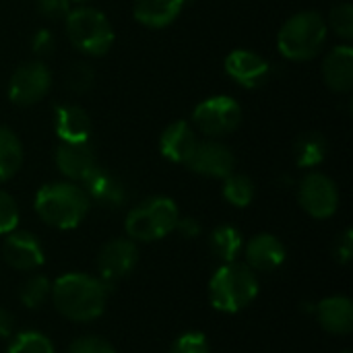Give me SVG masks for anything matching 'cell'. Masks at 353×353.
<instances>
[{"instance_id": "1", "label": "cell", "mask_w": 353, "mask_h": 353, "mask_svg": "<svg viewBox=\"0 0 353 353\" xmlns=\"http://www.w3.org/2000/svg\"><path fill=\"white\" fill-rule=\"evenodd\" d=\"M108 290L110 285L97 277L85 273H66L52 283L50 298L56 310L68 321L89 323L103 314Z\"/></svg>"}, {"instance_id": "2", "label": "cell", "mask_w": 353, "mask_h": 353, "mask_svg": "<svg viewBox=\"0 0 353 353\" xmlns=\"http://www.w3.org/2000/svg\"><path fill=\"white\" fill-rule=\"evenodd\" d=\"M89 196L77 182H50L35 194L33 207L39 219L56 230H74L89 213Z\"/></svg>"}, {"instance_id": "3", "label": "cell", "mask_w": 353, "mask_h": 353, "mask_svg": "<svg viewBox=\"0 0 353 353\" xmlns=\"http://www.w3.org/2000/svg\"><path fill=\"white\" fill-rule=\"evenodd\" d=\"M327 21L316 10H302L290 17L277 33V50L292 62H306L319 56L327 41Z\"/></svg>"}, {"instance_id": "4", "label": "cell", "mask_w": 353, "mask_h": 353, "mask_svg": "<svg viewBox=\"0 0 353 353\" xmlns=\"http://www.w3.org/2000/svg\"><path fill=\"white\" fill-rule=\"evenodd\" d=\"M259 296V279L248 265L238 261L221 265L209 281L211 306L225 314L248 308Z\"/></svg>"}, {"instance_id": "5", "label": "cell", "mask_w": 353, "mask_h": 353, "mask_svg": "<svg viewBox=\"0 0 353 353\" xmlns=\"http://www.w3.org/2000/svg\"><path fill=\"white\" fill-rule=\"evenodd\" d=\"M64 29L70 43L87 56H103L116 41L114 27L105 12L87 4L70 8L64 17Z\"/></svg>"}, {"instance_id": "6", "label": "cell", "mask_w": 353, "mask_h": 353, "mask_svg": "<svg viewBox=\"0 0 353 353\" xmlns=\"http://www.w3.org/2000/svg\"><path fill=\"white\" fill-rule=\"evenodd\" d=\"M178 205L168 196H151L126 215V234L132 242H155L176 230Z\"/></svg>"}, {"instance_id": "7", "label": "cell", "mask_w": 353, "mask_h": 353, "mask_svg": "<svg viewBox=\"0 0 353 353\" xmlns=\"http://www.w3.org/2000/svg\"><path fill=\"white\" fill-rule=\"evenodd\" d=\"M242 122V108L230 95H213L201 101L192 112V128L207 139H221L232 134Z\"/></svg>"}, {"instance_id": "8", "label": "cell", "mask_w": 353, "mask_h": 353, "mask_svg": "<svg viewBox=\"0 0 353 353\" xmlns=\"http://www.w3.org/2000/svg\"><path fill=\"white\" fill-rule=\"evenodd\" d=\"M52 87V72L41 60L25 62L8 79V99L14 105L29 108L39 103Z\"/></svg>"}, {"instance_id": "9", "label": "cell", "mask_w": 353, "mask_h": 353, "mask_svg": "<svg viewBox=\"0 0 353 353\" xmlns=\"http://www.w3.org/2000/svg\"><path fill=\"white\" fill-rule=\"evenodd\" d=\"M298 201L310 217L329 219L337 213L339 190L327 174L310 172L302 178L298 186Z\"/></svg>"}, {"instance_id": "10", "label": "cell", "mask_w": 353, "mask_h": 353, "mask_svg": "<svg viewBox=\"0 0 353 353\" xmlns=\"http://www.w3.org/2000/svg\"><path fill=\"white\" fill-rule=\"evenodd\" d=\"M139 263V248L137 242L130 238H114L108 244L101 246L97 256V269L99 279L105 285H112L120 279H124Z\"/></svg>"}, {"instance_id": "11", "label": "cell", "mask_w": 353, "mask_h": 353, "mask_svg": "<svg viewBox=\"0 0 353 353\" xmlns=\"http://www.w3.org/2000/svg\"><path fill=\"white\" fill-rule=\"evenodd\" d=\"M186 165L199 176L223 180L225 176H230L234 172L236 157H234L232 149L228 145H223L221 141L207 139V141H199V145H196L192 157L186 161Z\"/></svg>"}, {"instance_id": "12", "label": "cell", "mask_w": 353, "mask_h": 353, "mask_svg": "<svg viewBox=\"0 0 353 353\" xmlns=\"http://www.w3.org/2000/svg\"><path fill=\"white\" fill-rule=\"evenodd\" d=\"M225 74L244 89L263 87L271 77V62L252 50H234L225 58Z\"/></svg>"}, {"instance_id": "13", "label": "cell", "mask_w": 353, "mask_h": 353, "mask_svg": "<svg viewBox=\"0 0 353 353\" xmlns=\"http://www.w3.org/2000/svg\"><path fill=\"white\" fill-rule=\"evenodd\" d=\"M2 254L6 265L17 271H35L46 263V252L39 238L25 230H12L6 234Z\"/></svg>"}, {"instance_id": "14", "label": "cell", "mask_w": 353, "mask_h": 353, "mask_svg": "<svg viewBox=\"0 0 353 353\" xmlns=\"http://www.w3.org/2000/svg\"><path fill=\"white\" fill-rule=\"evenodd\" d=\"M54 161L60 170V174L70 180L81 184L95 168H97V157L89 141L85 143H58Z\"/></svg>"}, {"instance_id": "15", "label": "cell", "mask_w": 353, "mask_h": 353, "mask_svg": "<svg viewBox=\"0 0 353 353\" xmlns=\"http://www.w3.org/2000/svg\"><path fill=\"white\" fill-rule=\"evenodd\" d=\"M199 145L196 130L186 120H176L168 124L159 137V151L172 163H186Z\"/></svg>"}, {"instance_id": "16", "label": "cell", "mask_w": 353, "mask_h": 353, "mask_svg": "<svg viewBox=\"0 0 353 353\" xmlns=\"http://www.w3.org/2000/svg\"><path fill=\"white\" fill-rule=\"evenodd\" d=\"M83 190L87 192L89 201L101 205V207H108V209H116V207H122L126 203V186L124 182L108 172V170H101L99 165L81 182Z\"/></svg>"}, {"instance_id": "17", "label": "cell", "mask_w": 353, "mask_h": 353, "mask_svg": "<svg viewBox=\"0 0 353 353\" xmlns=\"http://www.w3.org/2000/svg\"><path fill=\"white\" fill-rule=\"evenodd\" d=\"M288 259L283 242L273 234H259L246 244V265L259 273H271L279 269Z\"/></svg>"}, {"instance_id": "18", "label": "cell", "mask_w": 353, "mask_h": 353, "mask_svg": "<svg viewBox=\"0 0 353 353\" xmlns=\"http://www.w3.org/2000/svg\"><path fill=\"white\" fill-rule=\"evenodd\" d=\"M54 130L60 143H85L91 137V118L77 103H60L54 110Z\"/></svg>"}, {"instance_id": "19", "label": "cell", "mask_w": 353, "mask_h": 353, "mask_svg": "<svg viewBox=\"0 0 353 353\" xmlns=\"http://www.w3.org/2000/svg\"><path fill=\"white\" fill-rule=\"evenodd\" d=\"M323 79L335 93H347L353 87V48L350 43L333 48L323 60Z\"/></svg>"}, {"instance_id": "20", "label": "cell", "mask_w": 353, "mask_h": 353, "mask_svg": "<svg viewBox=\"0 0 353 353\" xmlns=\"http://www.w3.org/2000/svg\"><path fill=\"white\" fill-rule=\"evenodd\" d=\"M319 325L333 335H347L353 329V304L345 296H331L321 300L314 310Z\"/></svg>"}, {"instance_id": "21", "label": "cell", "mask_w": 353, "mask_h": 353, "mask_svg": "<svg viewBox=\"0 0 353 353\" xmlns=\"http://www.w3.org/2000/svg\"><path fill=\"white\" fill-rule=\"evenodd\" d=\"M184 8V0H134V19L149 29H163L172 25Z\"/></svg>"}, {"instance_id": "22", "label": "cell", "mask_w": 353, "mask_h": 353, "mask_svg": "<svg viewBox=\"0 0 353 353\" xmlns=\"http://www.w3.org/2000/svg\"><path fill=\"white\" fill-rule=\"evenodd\" d=\"M327 139L321 132H304L296 139L294 143V157L296 163L304 170H312L316 165H321L327 157Z\"/></svg>"}, {"instance_id": "23", "label": "cell", "mask_w": 353, "mask_h": 353, "mask_svg": "<svg viewBox=\"0 0 353 353\" xmlns=\"http://www.w3.org/2000/svg\"><path fill=\"white\" fill-rule=\"evenodd\" d=\"M242 234L234 228V225H217L211 232L209 238V248L213 252V256L225 265V263H234L238 261L240 252H242Z\"/></svg>"}, {"instance_id": "24", "label": "cell", "mask_w": 353, "mask_h": 353, "mask_svg": "<svg viewBox=\"0 0 353 353\" xmlns=\"http://www.w3.org/2000/svg\"><path fill=\"white\" fill-rule=\"evenodd\" d=\"M23 145L19 137L0 124V184L10 180L23 165Z\"/></svg>"}, {"instance_id": "25", "label": "cell", "mask_w": 353, "mask_h": 353, "mask_svg": "<svg viewBox=\"0 0 353 353\" xmlns=\"http://www.w3.org/2000/svg\"><path fill=\"white\" fill-rule=\"evenodd\" d=\"M223 199L238 207V209H244L252 203L254 199V184L252 180L246 176V174H236L232 172L230 176L223 178Z\"/></svg>"}, {"instance_id": "26", "label": "cell", "mask_w": 353, "mask_h": 353, "mask_svg": "<svg viewBox=\"0 0 353 353\" xmlns=\"http://www.w3.org/2000/svg\"><path fill=\"white\" fill-rule=\"evenodd\" d=\"M50 292H52V283L48 281V277L43 275H33L29 277L23 285H21V292H19V300L25 308L29 310H35L39 308L48 298H50Z\"/></svg>"}, {"instance_id": "27", "label": "cell", "mask_w": 353, "mask_h": 353, "mask_svg": "<svg viewBox=\"0 0 353 353\" xmlns=\"http://www.w3.org/2000/svg\"><path fill=\"white\" fill-rule=\"evenodd\" d=\"M6 353H54V345L43 333L25 331L10 341Z\"/></svg>"}, {"instance_id": "28", "label": "cell", "mask_w": 353, "mask_h": 353, "mask_svg": "<svg viewBox=\"0 0 353 353\" xmlns=\"http://www.w3.org/2000/svg\"><path fill=\"white\" fill-rule=\"evenodd\" d=\"M325 21H327V27L333 29L341 39L350 41L353 37V6L350 2H341L333 6L329 12V19Z\"/></svg>"}, {"instance_id": "29", "label": "cell", "mask_w": 353, "mask_h": 353, "mask_svg": "<svg viewBox=\"0 0 353 353\" xmlns=\"http://www.w3.org/2000/svg\"><path fill=\"white\" fill-rule=\"evenodd\" d=\"M93 81H95V72H93V68H91L89 64H85V62L72 64V66L66 70V79H64L66 89L72 91V93H77V95L87 93V91L93 87Z\"/></svg>"}, {"instance_id": "30", "label": "cell", "mask_w": 353, "mask_h": 353, "mask_svg": "<svg viewBox=\"0 0 353 353\" xmlns=\"http://www.w3.org/2000/svg\"><path fill=\"white\" fill-rule=\"evenodd\" d=\"M17 225H19V205L8 192L0 190V236L10 234L12 230H17Z\"/></svg>"}, {"instance_id": "31", "label": "cell", "mask_w": 353, "mask_h": 353, "mask_svg": "<svg viewBox=\"0 0 353 353\" xmlns=\"http://www.w3.org/2000/svg\"><path fill=\"white\" fill-rule=\"evenodd\" d=\"M170 353H211V350H209V341L203 333L188 331L174 341Z\"/></svg>"}, {"instance_id": "32", "label": "cell", "mask_w": 353, "mask_h": 353, "mask_svg": "<svg viewBox=\"0 0 353 353\" xmlns=\"http://www.w3.org/2000/svg\"><path fill=\"white\" fill-rule=\"evenodd\" d=\"M68 353H116L112 343L97 335H83L74 339L68 347Z\"/></svg>"}, {"instance_id": "33", "label": "cell", "mask_w": 353, "mask_h": 353, "mask_svg": "<svg viewBox=\"0 0 353 353\" xmlns=\"http://www.w3.org/2000/svg\"><path fill=\"white\" fill-rule=\"evenodd\" d=\"M35 8L43 19L58 21V19H64L70 12L72 2L70 0H35Z\"/></svg>"}, {"instance_id": "34", "label": "cell", "mask_w": 353, "mask_h": 353, "mask_svg": "<svg viewBox=\"0 0 353 353\" xmlns=\"http://www.w3.org/2000/svg\"><path fill=\"white\" fill-rule=\"evenodd\" d=\"M54 43H56V39H54V35H52L50 29H37L33 33V37H31V50L39 58L41 56H48L54 50Z\"/></svg>"}, {"instance_id": "35", "label": "cell", "mask_w": 353, "mask_h": 353, "mask_svg": "<svg viewBox=\"0 0 353 353\" xmlns=\"http://www.w3.org/2000/svg\"><path fill=\"white\" fill-rule=\"evenodd\" d=\"M335 256L341 265H347L353 256V232L352 230H345L341 234V238L337 240V246H335Z\"/></svg>"}, {"instance_id": "36", "label": "cell", "mask_w": 353, "mask_h": 353, "mask_svg": "<svg viewBox=\"0 0 353 353\" xmlns=\"http://www.w3.org/2000/svg\"><path fill=\"white\" fill-rule=\"evenodd\" d=\"M174 232H178L182 238L192 240V238L201 236V223H199L194 217H180V219H178V223H176V230H174Z\"/></svg>"}, {"instance_id": "37", "label": "cell", "mask_w": 353, "mask_h": 353, "mask_svg": "<svg viewBox=\"0 0 353 353\" xmlns=\"http://www.w3.org/2000/svg\"><path fill=\"white\" fill-rule=\"evenodd\" d=\"M12 329H14V316L8 310L0 308V337H10Z\"/></svg>"}, {"instance_id": "38", "label": "cell", "mask_w": 353, "mask_h": 353, "mask_svg": "<svg viewBox=\"0 0 353 353\" xmlns=\"http://www.w3.org/2000/svg\"><path fill=\"white\" fill-rule=\"evenodd\" d=\"M70 2H79V4H85V2H89V0H70Z\"/></svg>"}, {"instance_id": "39", "label": "cell", "mask_w": 353, "mask_h": 353, "mask_svg": "<svg viewBox=\"0 0 353 353\" xmlns=\"http://www.w3.org/2000/svg\"><path fill=\"white\" fill-rule=\"evenodd\" d=\"M343 353H352V352H343Z\"/></svg>"}]
</instances>
